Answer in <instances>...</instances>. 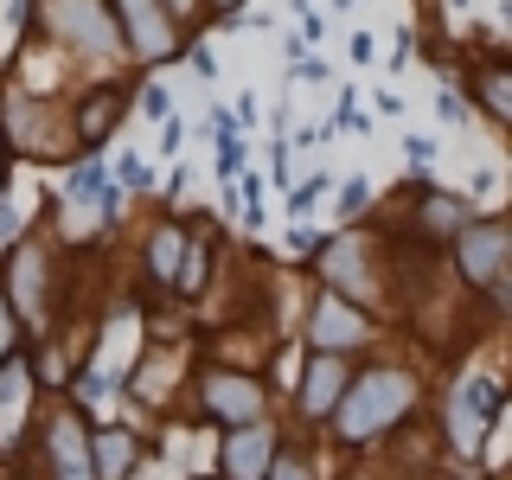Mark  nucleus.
I'll list each match as a JSON object with an SVG mask.
<instances>
[{
    "mask_svg": "<svg viewBox=\"0 0 512 480\" xmlns=\"http://www.w3.org/2000/svg\"><path fill=\"white\" fill-rule=\"evenodd\" d=\"M423 404H429V384L410 359H365V365H352V378H346L333 416L320 423V436L340 455H365V448L404 436L423 416Z\"/></svg>",
    "mask_w": 512,
    "mask_h": 480,
    "instance_id": "nucleus-1",
    "label": "nucleus"
},
{
    "mask_svg": "<svg viewBox=\"0 0 512 480\" xmlns=\"http://www.w3.org/2000/svg\"><path fill=\"white\" fill-rule=\"evenodd\" d=\"M506 416V384L493 372H455L436 397V442L448 480H500L493 468V429Z\"/></svg>",
    "mask_w": 512,
    "mask_h": 480,
    "instance_id": "nucleus-2",
    "label": "nucleus"
},
{
    "mask_svg": "<svg viewBox=\"0 0 512 480\" xmlns=\"http://www.w3.org/2000/svg\"><path fill=\"white\" fill-rule=\"evenodd\" d=\"M314 269V288H333V295H346L352 308L391 320L397 308V244H378L372 231H359V224H340V231H320V244L308 256Z\"/></svg>",
    "mask_w": 512,
    "mask_h": 480,
    "instance_id": "nucleus-3",
    "label": "nucleus"
},
{
    "mask_svg": "<svg viewBox=\"0 0 512 480\" xmlns=\"http://www.w3.org/2000/svg\"><path fill=\"white\" fill-rule=\"evenodd\" d=\"M58 237L45 231V218L32 224V231L20 237V244L0 250V295H7L13 320H20L26 340H45V333L58 327V269H64Z\"/></svg>",
    "mask_w": 512,
    "mask_h": 480,
    "instance_id": "nucleus-4",
    "label": "nucleus"
},
{
    "mask_svg": "<svg viewBox=\"0 0 512 480\" xmlns=\"http://www.w3.org/2000/svg\"><path fill=\"white\" fill-rule=\"evenodd\" d=\"M26 32L58 45L77 64H96V71H122L128 64V45H122V26L109 13V0H32Z\"/></svg>",
    "mask_w": 512,
    "mask_h": 480,
    "instance_id": "nucleus-5",
    "label": "nucleus"
},
{
    "mask_svg": "<svg viewBox=\"0 0 512 480\" xmlns=\"http://www.w3.org/2000/svg\"><path fill=\"white\" fill-rule=\"evenodd\" d=\"M442 256H448V276L468 288V295H480L493 314L506 308V282H512V224H506V212H474L442 244Z\"/></svg>",
    "mask_w": 512,
    "mask_h": 480,
    "instance_id": "nucleus-6",
    "label": "nucleus"
},
{
    "mask_svg": "<svg viewBox=\"0 0 512 480\" xmlns=\"http://www.w3.org/2000/svg\"><path fill=\"white\" fill-rule=\"evenodd\" d=\"M186 404L205 429H237V423H256L269 416V384L263 372H244V365H192L186 378Z\"/></svg>",
    "mask_w": 512,
    "mask_h": 480,
    "instance_id": "nucleus-7",
    "label": "nucleus"
},
{
    "mask_svg": "<svg viewBox=\"0 0 512 480\" xmlns=\"http://www.w3.org/2000/svg\"><path fill=\"white\" fill-rule=\"evenodd\" d=\"M0 148L7 160H45L64 167L71 160V135H64V103L39 90H7L0 96Z\"/></svg>",
    "mask_w": 512,
    "mask_h": 480,
    "instance_id": "nucleus-8",
    "label": "nucleus"
},
{
    "mask_svg": "<svg viewBox=\"0 0 512 480\" xmlns=\"http://www.w3.org/2000/svg\"><path fill=\"white\" fill-rule=\"evenodd\" d=\"M32 461L39 480H96L90 468V416L77 397H45L32 416Z\"/></svg>",
    "mask_w": 512,
    "mask_h": 480,
    "instance_id": "nucleus-9",
    "label": "nucleus"
},
{
    "mask_svg": "<svg viewBox=\"0 0 512 480\" xmlns=\"http://www.w3.org/2000/svg\"><path fill=\"white\" fill-rule=\"evenodd\" d=\"M378 340H384V320L352 308L333 288H314L308 308H301V352H346V359H359V352H372Z\"/></svg>",
    "mask_w": 512,
    "mask_h": 480,
    "instance_id": "nucleus-10",
    "label": "nucleus"
},
{
    "mask_svg": "<svg viewBox=\"0 0 512 480\" xmlns=\"http://www.w3.org/2000/svg\"><path fill=\"white\" fill-rule=\"evenodd\" d=\"M404 205L410 212L391 224V244L404 250H442L448 237L461 231V224L474 218V199L468 192H448V186H429V173H416V180H404Z\"/></svg>",
    "mask_w": 512,
    "mask_h": 480,
    "instance_id": "nucleus-11",
    "label": "nucleus"
},
{
    "mask_svg": "<svg viewBox=\"0 0 512 480\" xmlns=\"http://www.w3.org/2000/svg\"><path fill=\"white\" fill-rule=\"evenodd\" d=\"M128 45V64H173L192 45V32L167 13V0H109Z\"/></svg>",
    "mask_w": 512,
    "mask_h": 480,
    "instance_id": "nucleus-12",
    "label": "nucleus"
},
{
    "mask_svg": "<svg viewBox=\"0 0 512 480\" xmlns=\"http://www.w3.org/2000/svg\"><path fill=\"white\" fill-rule=\"evenodd\" d=\"M352 365H359V359H346V352H301V359H295V391H288V416H295V429L320 436V423H327L333 404H340Z\"/></svg>",
    "mask_w": 512,
    "mask_h": 480,
    "instance_id": "nucleus-13",
    "label": "nucleus"
},
{
    "mask_svg": "<svg viewBox=\"0 0 512 480\" xmlns=\"http://www.w3.org/2000/svg\"><path fill=\"white\" fill-rule=\"evenodd\" d=\"M128 109H135V90L122 84V77H103V84H84L64 103V135H71V154H96L109 135L128 122Z\"/></svg>",
    "mask_w": 512,
    "mask_h": 480,
    "instance_id": "nucleus-14",
    "label": "nucleus"
},
{
    "mask_svg": "<svg viewBox=\"0 0 512 480\" xmlns=\"http://www.w3.org/2000/svg\"><path fill=\"white\" fill-rule=\"evenodd\" d=\"M288 436V423L276 410L256 416V423H237V429H218V455H212V474L218 480H263L269 461H276V448Z\"/></svg>",
    "mask_w": 512,
    "mask_h": 480,
    "instance_id": "nucleus-15",
    "label": "nucleus"
},
{
    "mask_svg": "<svg viewBox=\"0 0 512 480\" xmlns=\"http://www.w3.org/2000/svg\"><path fill=\"white\" fill-rule=\"evenodd\" d=\"M160 442L141 423H90V468L96 480H141Z\"/></svg>",
    "mask_w": 512,
    "mask_h": 480,
    "instance_id": "nucleus-16",
    "label": "nucleus"
},
{
    "mask_svg": "<svg viewBox=\"0 0 512 480\" xmlns=\"http://www.w3.org/2000/svg\"><path fill=\"white\" fill-rule=\"evenodd\" d=\"M461 96L480 103V116H487L493 128H512V71H506V52H500V45H480V52L468 58Z\"/></svg>",
    "mask_w": 512,
    "mask_h": 480,
    "instance_id": "nucleus-17",
    "label": "nucleus"
},
{
    "mask_svg": "<svg viewBox=\"0 0 512 480\" xmlns=\"http://www.w3.org/2000/svg\"><path fill=\"white\" fill-rule=\"evenodd\" d=\"M180 250H186V218L180 212H154L148 231H141V282H148L154 295H173Z\"/></svg>",
    "mask_w": 512,
    "mask_h": 480,
    "instance_id": "nucleus-18",
    "label": "nucleus"
},
{
    "mask_svg": "<svg viewBox=\"0 0 512 480\" xmlns=\"http://www.w3.org/2000/svg\"><path fill=\"white\" fill-rule=\"evenodd\" d=\"M218 269V231L205 218H186V250H180V276H173V295L180 301H199L205 282Z\"/></svg>",
    "mask_w": 512,
    "mask_h": 480,
    "instance_id": "nucleus-19",
    "label": "nucleus"
},
{
    "mask_svg": "<svg viewBox=\"0 0 512 480\" xmlns=\"http://www.w3.org/2000/svg\"><path fill=\"white\" fill-rule=\"evenodd\" d=\"M263 480H320V442L308 436V429H288Z\"/></svg>",
    "mask_w": 512,
    "mask_h": 480,
    "instance_id": "nucleus-20",
    "label": "nucleus"
},
{
    "mask_svg": "<svg viewBox=\"0 0 512 480\" xmlns=\"http://www.w3.org/2000/svg\"><path fill=\"white\" fill-rule=\"evenodd\" d=\"M327 192H333L327 173H308V180H295V186H288V205H282L288 224H308V212H314L320 199H327Z\"/></svg>",
    "mask_w": 512,
    "mask_h": 480,
    "instance_id": "nucleus-21",
    "label": "nucleus"
},
{
    "mask_svg": "<svg viewBox=\"0 0 512 480\" xmlns=\"http://www.w3.org/2000/svg\"><path fill=\"white\" fill-rule=\"evenodd\" d=\"M333 199H340V205H333L340 224H359V218H372V199H378V192H372V180H340V186H333Z\"/></svg>",
    "mask_w": 512,
    "mask_h": 480,
    "instance_id": "nucleus-22",
    "label": "nucleus"
},
{
    "mask_svg": "<svg viewBox=\"0 0 512 480\" xmlns=\"http://www.w3.org/2000/svg\"><path fill=\"white\" fill-rule=\"evenodd\" d=\"M109 180H116L122 192H154V167H148V160H141V154H116V167H109Z\"/></svg>",
    "mask_w": 512,
    "mask_h": 480,
    "instance_id": "nucleus-23",
    "label": "nucleus"
},
{
    "mask_svg": "<svg viewBox=\"0 0 512 480\" xmlns=\"http://www.w3.org/2000/svg\"><path fill=\"white\" fill-rule=\"evenodd\" d=\"M436 116H442L448 128H468V116H474V109H468V96L455 90V77H442V84H436Z\"/></svg>",
    "mask_w": 512,
    "mask_h": 480,
    "instance_id": "nucleus-24",
    "label": "nucleus"
},
{
    "mask_svg": "<svg viewBox=\"0 0 512 480\" xmlns=\"http://www.w3.org/2000/svg\"><path fill=\"white\" fill-rule=\"evenodd\" d=\"M250 167V141L244 135H218V180H237Z\"/></svg>",
    "mask_w": 512,
    "mask_h": 480,
    "instance_id": "nucleus-25",
    "label": "nucleus"
},
{
    "mask_svg": "<svg viewBox=\"0 0 512 480\" xmlns=\"http://www.w3.org/2000/svg\"><path fill=\"white\" fill-rule=\"evenodd\" d=\"M340 128H346V135H372V116L359 109L352 90H340V109H333V135H340Z\"/></svg>",
    "mask_w": 512,
    "mask_h": 480,
    "instance_id": "nucleus-26",
    "label": "nucleus"
},
{
    "mask_svg": "<svg viewBox=\"0 0 512 480\" xmlns=\"http://www.w3.org/2000/svg\"><path fill=\"white\" fill-rule=\"evenodd\" d=\"M135 109H141L148 122H167V116H173V90H167V84H141V90H135Z\"/></svg>",
    "mask_w": 512,
    "mask_h": 480,
    "instance_id": "nucleus-27",
    "label": "nucleus"
},
{
    "mask_svg": "<svg viewBox=\"0 0 512 480\" xmlns=\"http://www.w3.org/2000/svg\"><path fill=\"white\" fill-rule=\"evenodd\" d=\"M20 352H26V333H20V320H13L7 295H0V365H7V359H20Z\"/></svg>",
    "mask_w": 512,
    "mask_h": 480,
    "instance_id": "nucleus-28",
    "label": "nucleus"
},
{
    "mask_svg": "<svg viewBox=\"0 0 512 480\" xmlns=\"http://www.w3.org/2000/svg\"><path fill=\"white\" fill-rule=\"evenodd\" d=\"M436 135H404V160H410V173H429L436 167Z\"/></svg>",
    "mask_w": 512,
    "mask_h": 480,
    "instance_id": "nucleus-29",
    "label": "nucleus"
},
{
    "mask_svg": "<svg viewBox=\"0 0 512 480\" xmlns=\"http://www.w3.org/2000/svg\"><path fill=\"white\" fill-rule=\"evenodd\" d=\"M416 52H423V39H416V32L404 26V32H397V52H391V58H384V71H391V77H404Z\"/></svg>",
    "mask_w": 512,
    "mask_h": 480,
    "instance_id": "nucleus-30",
    "label": "nucleus"
},
{
    "mask_svg": "<svg viewBox=\"0 0 512 480\" xmlns=\"http://www.w3.org/2000/svg\"><path fill=\"white\" fill-rule=\"evenodd\" d=\"M269 180H276L282 192L295 186V148H288V141H276V148H269Z\"/></svg>",
    "mask_w": 512,
    "mask_h": 480,
    "instance_id": "nucleus-31",
    "label": "nucleus"
},
{
    "mask_svg": "<svg viewBox=\"0 0 512 480\" xmlns=\"http://www.w3.org/2000/svg\"><path fill=\"white\" fill-rule=\"evenodd\" d=\"M180 58H186V71L199 77V84H212V77H218V52H205V45H186Z\"/></svg>",
    "mask_w": 512,
    "mask_h": 480,
    "instance_id": "nucleus-32",
    "label": "nucleus"
},
{
    "mask_svg": "<svg viewBox=\"0 0 512 480\" xmlns=\"http://www.w3.org/2000/svg\"><path fill=\"white\" fill-rule=\"evenodd\" d=\"M205 26H244V0H205Z\"/></svg>",
    "mask_w": 512,
    "mask_h": 480,
    "instance_id": "nucleus-33",
    "label": "nucleus"
},
{
    "mask_svg": "<svg viewBox=\"0 0 512 480\" xmlns=\"http://www.w3.org/2000/svg\"><path fill=\"white\" fill-rule=\"evenodd\" d=\"M167 13H173V20H180L186 32H199V26H205V0H167Z\"/></svg>",
    "mask_w": 512,
    "mask_h": 480,
    "instance_id": "nucleus-34",
    "label": "nucleus"
},
{
    "mask_svg": "<svg viewBox=\"0 0 512 480\" xmlns=\"http://www.w3.org/2000/svg\"><path fill=\"white\" fill-rule=\"evenodd\" d=\"M314 244H320V231H308V224H288V250H295L301 263L314 256Z\"/></svg>",
    "mask_w": 512,
    "mask_h": 480,
    "instance_id": "nucleus-35",
    "label": "nucleus"
},
{
    "mask_svg": "<svg viewBox=\"0 0 512 480\" xmlns=\"http://www.w3.org/2000/svg\"><path fill=\"white\" fill-rule=\"evenodd\" d=\"M372 52H378V45H372V32L359 26V32L346 39V58H352V64H372Z\"/></svg>",
    "mask_w": 512,
    "mask_h": 480,
    "instance_id": "nucleus-36",
    "label": "nucleus"
},
{
    "mask_svg": "<svg viewBox=\"0 0 512 480\" xmlns=\"http://www.w3.org/2000/svg\"><path fill=\"white\" fill-rule=\"evenodd\" d=\"M180 141H186V122L167 116V122H160V154H180Z\"/></svg>",
    "mask_w": 512,
    "mask_h": 480,
    "instance_id": "nucleus-37",
    "label": "nucleus"
},
{
    "mask_svg": "<svg viewBox=\"0 0 512 480\" xmlns=\"http://www.w3.org/2000/svg\"><path fill=\"white\" fill-rule=\"evenodd\" d=\"M372 103H378V116H404V96H397V90H378Z\"/></svg>",
    "mask_w": 512,
    "mask_h": 480,
    "instance_id": "nucleus-38",
    "label": "nucleus"
},
{
    "mask_svg": "<svg viewBox=\"0 0 512 480\" xmlns=\"http://www.w3.org/2000/svg\"><path fill=\"white\" fill-rule=\"evenodd\" d=\"M468 192H474V199H487V192H493V167H480L474 180H468Z\"/></svg>",
    "mask_w": 512,
    "mask_h": 480,
    "instance_id": "nucleus-39",
    "label": "nucleus"
},
{
    "mask_svg": "<svg viewBox=\"0 0 512 480\" xmlns=\"http://www.w3.org/2000/svg\"><path fill=\"white\" fill-rule=\"evenodd\" d=\"M13 186V160H7V148H0V192Z\"/></svg>",
    "mask_w": 512,
    "mask_h": 480,
    "instance_id": "nucleus-40",
    "label": "nucleus"
},
{
    "mask_svg": "<svg viewBox=\"0 0 512 480\" xmlns=\"http://www.w3.org/2000/svg\"><path fill=\"white\" fill-rule=\"evenodd\" d=\"M442 7H448V13H468V7H474V0H442Z\"/></svg>",
    "mask_w": 512,
    "mask_h": 480,
    "instance_id": "nucleus-41",
    "label": "nucleus"
},
{
    "mask_svg": "<svg viewBox=\"0 0 512 480\" xmlns=\"http://www.w3.org/2000/svg\"><path fill=\"white\" fill-rule=\"evenodd\" d=\"M186 480H218V474H186Z\"/></svg>",
    "mask_w": 512,
    "mask_h": 480,
    "instance_id": "nucleus-42",
    "label": "nucleus"
},
{
    "mask_svg": "<svg viewBox=\"0 0 512 480\" xmlns=\"http://www.w3.org/2000/svg\"><path fill=\"white\" fill-rule=\"evenodd\" d=\"M340 480H365V474H340Z\"/></svg>",
    "mask_w": 512,
    "mask_h": 480,
    "instance_id": "nucleus-43",
    "label": "nucleus"
}]
</instances>
